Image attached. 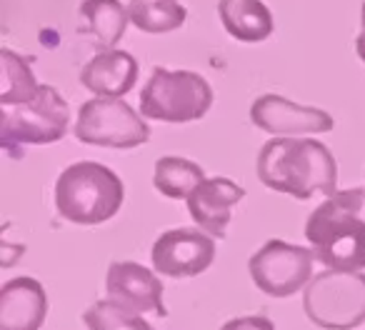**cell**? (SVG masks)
<instances>
[{
	"label": "cell",
	"instance_id": "7402d4cb",
	"mask_svg": "<svg viewBox=\"0 0 365 330\" xmlns=\"http://www.w3.org/2000/svg\"><path fill=\"white\" fill-rule=\"evenodd\" d=\"M355 53H358V58L365 63V3H363V8H360V33H358V38H355Z\"/></svg>",
	"mask_w": 365,
	"mask_h": 330
},
{
	"label": "cell",
	"instance_id": "9c48e42d",
	"mask_svg": "<svg viewBox=\"0 0 365 330\" xmlns=\"http://www.w3.org/2000/svg\"><path fill=\"white\" fill-rule=\"evenodd\" d=\"M150 260L155 273L168 278H195L215 260V240L200 228H173L158 235Z\"/></svg>",
	"mask_w": 365,
	"mask_h": 330
},
{
	"label": "cell",
	"instance_id": "4fadbf2b",
	"mask_svg": "<svg viewBox=\"0 0 365 330\" xmlns=\"http://www.w3.org/2000/svg\"><path fill=\"white\" fill-rule=\"evenodd\" d=\"M48 315V295L41 280H8L0 288V330H41Z\"/></svg>",
	"mask_w": 365,
	"mask_h": 330
},
{
	"label": "cell",
	"instance_id": "8fae6325",
	"mask_svg": "<svg viewBox=\"0 0 365 330\" xmlns=\"http://www.w3.org/2000/svg\"><path fill=\"white\" fill-rule=\"evenodd\" d=\"M108 300L120 303L133 313H153L165 318L168 310L163 303V283L153 270L133 260H115L106 275Z\"/></svg>",
	"mask_w": 365,
	"mask_h": 330
},
{
	"label": "cell",
	"instance_id": "e0dca14e",
	"mask_svg": "<svg viewBox=\"0 0 365 330\" xmlns=\"http://www.w3.org/2000/svg\"><path fill=\"white\" fill-rule=\"evenodd\" d=\"M205 180V173L198 163L188 158L165 155L155 163V173H153V185L160 195L170 200L190 198L195 188Z\"/></svg>",
	"mask_w": 365,
	"mask_h": 330
},
{
	"label": "cell",
	"instance_id": "30bf717a",
	"mask_svg": "<svg viewBox=\"0 0 365 330\" xmlns=\"http://www.w3.org/2000/svg\"><path fill=\"white\" fill-rule=\"evenodd\" d=\"M250 120L255 128L265 133H273L275 138L283 135H313V133H330L333 130V115L320 108L298 105V103L288 100L275 93H265V96L255 98L250 105Z\"/></svg>",
	"mask_w": 365,
	"mask_h": 330
},
{
	"label": "cell",
	"instance_id": "2e32d148",
	"mask_svg": "<svg viewBox=\"0 0 365 330\" xmlns=\"http://www.w3.org/2000/svg\"><path fill=\"white\" fill-rule=\"evenodd\" d=\"M81 18L86 21V31L101 43L103 51H113L130 23L128 8L120 6V0H83Z\"/></svg>",
	"mask_w": 365,
	"mask_h": 330
},
{
	"label": "cell",
	"instance_id": "9a60e30c",
	"mask_svg": "<svg viewBox=\"0 0 365 330\" xmlns=\"http://www.w3.org/2000/svg\"><path fill=\"white\" fill-rule=\"evenodd\" d=\"M218 16L228 36L240 43H263L273 36V13L263 0H220Z\"/></svg>",
	"mask_w": 365,
	"mask_h": 330
},
{
	"label": "cell",
	"instance_id": "6da1fadb",
	"mask_svg": "<svg viewBox=\"0 0 365 330\" xmlns=\"http://www.w3.org/2000/svg\"><path fill=\"white\" fill-rule=\"evenodd\" d=\"M258 178L275 193L308 200L338 193V165L328 145L313 138H273L258 153Z\"/></svg>",
	"mask_w": 365,
	"mask_h": 330
},
{
	"label": "cell",
	"instance_id": "5b68a950",
	"mask_svg": "<svg viewBox=\"0 0 365 330\" xmlns=\"http://www.w3.org/2000/svg\"><path fill=\"white\" fill-rule=\"evenodd\" d=\"M303 310L323 330H353L365 323V273L325 270L303 293Z\"/></svg>",
	"mask_w": 365,
	"mask_h": 330
},
{
	"label": "cell",
	"instance_id": "ffe728a7",
	"mask_svg": "<svg viewBox=\"0 0 365 330\" xmlns=\"http://www.w3.org/2000/svg\"><path fill=\"white\" fill-rule=\"evenodd\" d=\"M83 323L88 325V330H155L148 320L140 318V313H133L108 298L96 300L83 313Z\"/></svg>",
	"mask_w": 365,
	"mask_h": 330
},
{
	"label": "cell",
	"instance_id": "44dd1931",
	"mask_svg": "<svg viewBox=\"0 0 365 330\" xmlns=\"http://www.w3.org/2000/svg\"><path fill=\"white\" fill-rule=\"evenodd\" d=\"M220 330H275V325L265 315H243V318L228 320Z\"/></svg>",
	"mask_w": 365,
	"mask_h": 330
},
{
	"label": "cell",
	"instance_id": "7c38bea8",
	"mask_svg": "<svg viewBox=\"0 0 365 330\" xmlns=\"http://www.w3.org/2000/svg\"><path fill=\"white\" fill-rule=\"evenodd\" d=\"M245 198V190L230 178H205L188 198V213L210 238H225L233 205Z\"/></svg>",
	"mask_w": 365,
	"mask_h": 330
},
{
	"label": "cell",
	"instance_id": "d6986e66",
	"mask_svg": "<svg viewBox=\"0 0 365 330\" xmlns=\"http://www.w3.org/2000/svg\"><path fill=\"white\" fill-rule=\"evenodd\" d=\"M41 86L43 83L36 81L26 58L13 53L11 48H3V53H0V105L33 100Z\"/></svg>",
	"mask_w": 365,
	"mask_h": 330
},
{
	"label": "cell",
	"instance_id": "7a4b0ae2",
	"mask_svg": "<svg viewBox=\"0 0 365 330\" xmlns=\"http://www.w3.org/2000/svg\"><path fill=\"white\" fill-rule=\"evenodd\" d=\"M363 205L365 190L350 188L330 195L310 213L305 238L313 248L315 260H320L328 270H365V220L360 218Z\"/></svg>",
	"mask_w": 365,
	"mask_h": 330
},
{
	"label": "cell",
	"instance_id": "ba28073f",
	"mask_svg": "<svg viewBox=\"0 0 365 330\" xmlns=\"http://www.w3.org/2000/svg\"><path fill=\"white\" fill-rule=\"evenodd\" d=\"M313 250L275 238L250 255L248 270L260 293L270 298H290L313 280Z\"/></svg>",
	"mask_w": 365,
	"mask_h": 330
},
{
	"label": "cell",
	"instance_id": "3957f363",
	"mask_svg": "<svg viewBox=\"0 0 365 330\" xmlns=\"http://www.w3.org/2000/svg\"><path fill=\"white\" fill-rule=\"evenodd\" d=\"M125 200L123 180L96 160L73 163L56 180V210L73 225H101Z\"/></svg>",
	"mask_w": 365,
	"mask_h": 330
},
{
	"label": "cell",
	"instance_id": "ac0fdd59",
	"mask_svg": "<svg viewBox=\"0 0 365 330\" xmlns=\"http://www.w3.org/2000/svg\"><path fill=\"white\" fill-rule=\"evenodd\" d=\"M128 16H130V23L138 31L160 36V33L182 28L188 11L180 0H130Z\"/></svg>",
	"mask_w": 365,
	"mask_h": 330
},
{
	"label": "cell",
	"instance_id": "52a82bcc",
	"mask_svg": "<svg viewBox=\"0 0 365 330\" xmlns=\"http://www.w3.org/2000/svg\"><path fill=\"white\" fill-rule=\"evenodd\" d=\"M73 133L83 145L120 150H130L150 140L148 123L123 98H93L83 103Z\"/></svg>",
	"mask_w": 365,
	"mask_h": 330
},
{
	"label": "cell",
	"instance_id": "277c9868",
	"mask_svg": "<svg viewBox=\"0 0 365 330\" xmlns=\"http://www.w3.org/2000/svg\"><path fill=\"white\" fill-rule=\"evenodd\" d=\"M213 105V88L200 73L155 68L140 91V115L160 123L200 120Z\"/></svg>",
	"mask_w": 365,
	"mask_h": 330
},
{
	"label": "cell",
	"instance_id": "5bb4252c",
	"mask_svg": "<svg viewBox=\"0 0 365 330\" xmlns=\"http://www.w3.org/2000/svg\"><path fill=\"white\" fill-rule=\"evenodd\" d=\"M138 61L125 51H101L83 66L81 83L96 98H123L138 83Z\"/></svg>",
	"mask_w": 365,
	"mask_h": 330
},
{
	"label": "cell",
	"instance_id": "8992f818",
	"mask_svg": "<svg viewBox=\"0 0 365 330\" xmlns=\"http://www.w3.org/2000/svg\"><path fill=\"white\" fill-rule=\"evenodd\" d=\"M71 123V108L53 86H41L28 103L0 105V143L13 145H48L63 140Z\"/></svg>",
	"mask_w": 365,
	"mask_h": 330
}]
</instances>
